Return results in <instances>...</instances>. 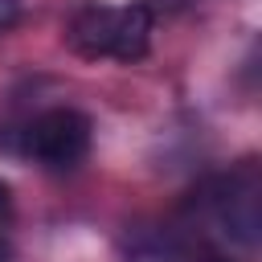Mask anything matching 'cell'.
I'll return each instance as SVG.
<instances>
[{
  "instance_id": "obj_7",
  "label": "cell",
  "mask_w": 262,
  "mask_h": 262,
  "mask_svg": "<svg viewBox=\"0 0 262 262\" xmlns=\"http://www.w3.org/2000/svg\"><path fill=\"white\" fill-rule=\"evenodd\" d=\"M0 262H12V246H8V237H0Z\"/></svg>"
},
{
  "instance_id": "obj_6",
  "label": "cell",
  "mask_w": 262,
  "mask_h": 262,
  "mask_svg": "<svg viewBox=\"0 0 262 262\" xmlns=\"http://www.w3.org/2000/svg\"><path fill=\"white\" fill-rule=\"evenodd\" d=\"M12 213V188H8V180H0V217H8Z\"/></svg>"
},
{
  "instance_id": "obj_4",
  "label": "cell",
  "mask_w": 262,
  "mask_h": 262,
  "mask_svg": "<svg viewBox=\"0 0 262 262\" xmlns=\"http://www.w3.org/2000/svg\"><path fill=\"white\" fill-rule=\"evenodd\" d=\"M156 16L147 4H123L115 8V37H111V57L115 61H139L151 45Z\"/></svg>"
},
{
  "instance_id": "obj_3",
  "label": "cell",
  "mask_w": 262,
  "mask_h": 262,
  "mask_svg": "<svg viewBox=\"0 0 262 262\" xmlns=\"http://www.w3.org/2000/svg\"><path fill=\"white\" fill-rule=\"evenodd\" d=\"M70 49L82 57H111L115 37V8L111 4H82L70 20Z\"/></svg>"
},
{
  "instance_id": "obj_1",
  "label": "cell",
  "mask_w": 262,
  "mask_h": 262,
  "mask_svg": "<svg viewBox=\"0 0 262 262\" xmlns=\"http://www.w3.org/2000/svg\"><path fill=\"white\" fill-rule=\"evenodd\" d=\"M90 119L74 106L41 111L25 131V151L45 168H74L90 151Z\"/></svg>"
},
{
  "instance_id": "obj_5",
  "label": "cell",
  "mask_w": 262,
  "mask_h": 262,
  "mask_svg": "<svg viewBox=\"0 0 262 262\" xmlns=\"http://www.w3.org/2000/svg\"><path fill=\"white\" fill-rule=\"evenodd\" d=\"M20 20V0H0V37Z\"/></svg>"
},
{
  "instance_id": "obj_2",
  "label": "cell",
  "mask_w": 262,
  "mask_h": 262,
  "mask_svg": "<svg viewBox=\"0 0 262 262\" xmlns=\"http://www.w3.org/2000/svg\"><path fill=\"white\" fill-rule=\"evenodd\" d=\"M262 184H258V172H254V160H246L237 172L221 176L217 180V192H213V213H217V225L225 237L242 242V246H254L258 242V229H262Z\"/></svg>"
}]
</instances>
